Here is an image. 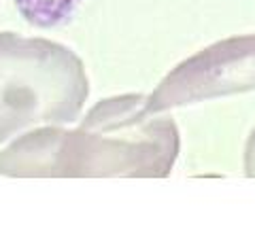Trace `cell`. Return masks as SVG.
Returning a JSON list of instances; mask_svg holds the SVG:
<instances>
[{"label":"cell","mask_w":255,"mask_h":229,"mask_svg":"<svg viewBox=\"0 0 255 229\" xmlns=\"http://www.w3.org/2000/svg\"><path fill=\"white\" fill-rule=\"evenodd\" d=\"M245 174L249 178H255V128L245 147Z\"/></svg>","instance_id":"5"},{"label":"cell","mask_w":255,"mask_h":229,"mask_svg":"<svg viewBox=\"0 0 255 229\" xmlns=\"http://www.w3.org/2000/svg\"><path fill=\"white\" fill-rule=\"evenodd\" d=\"M21 15L36 26H55L73 13L79 0H15Z\"/></svg>","instance_id":"4"},{"label":"cell","mask_w":255,"mask_h":229,"mask_svg":"<svg viewBox=\"0 0 255 229\" xmlns=\"http://www.w3.org/2000/svg\"><path fill=\"white\" fill-rule=\"evenodd\" d=\"M251 89H255V34L230 36L174 66L147 96V106L162 113Z\"/></svg>","instance_id":"3"},{"label":"cell","mask_w":255,"mask_h":229,"mask_svg":"<svg viewBox=\"0 0 255 229\" xmlns=\"http://www.w3.org/2000/svg\"><path fill=\"white\" fill-rule=\"evenodd\" d=\"M90 96L81 58L49 38L0 32V142L75 121Z\"/></svg>","instance_id":"2"},{"label":"cell","mask_w":255,"mask_h":229,"mask_svg":"<svg viewBox=\"0 0 255 229\" xmlns=\"http://www.w3.org/2000/svg\"><path fill=\"white\" fill-rule=\"evenodd\" d=\"M179 157L172 117L149 110L147 96H111L77 130L26 132L0 151V174L13 178H166Z\"/></svg>","instance_id":"1"}]
</instances>
